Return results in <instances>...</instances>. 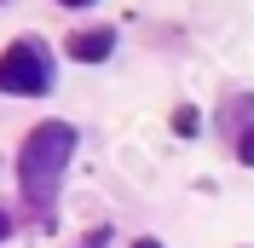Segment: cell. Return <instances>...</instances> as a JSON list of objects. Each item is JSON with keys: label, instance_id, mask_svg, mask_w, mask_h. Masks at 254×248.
I'll return each mask as SVG.
<instances>
[{"label": "cell", "instance_id": "277c9868", "mask_svg": "<svg viewBox=\"0 0 254 248\" xmlns=\"http://www.w3.org/2000/svg\"><path fill=\"white\" fill-rule=\"evenodd\" d=\"M196 127H202V116H196L190 104H179L174 110V133H179V139H196Z\"/></svg>", "mask_w": 254, "mask_h": 248}, {"label": "cell", "instance_id": "7a4b0ae2", "mask_svg": "<svg viewBox=\"0 0 254 248\" xmlns=\"http://www.w3.org/2000/svg\"><path fill=\"white\" fill-rule=\"evenodd\" d=\"M47 87H52V63H47V52L35 47V41H12V47L0 52V93L41 98Z\"/></svg>", "mask_w": 254, "mask_h": 248}, {"label": "cell", "instance_id": "52a82bcc", "mask_svg": "<svg viewBox=\"0 0 254 248\" xmlns=\"http://www.w3.org/2000/svg\"><path fill=\"white\" fill-rule=\"evenodd\" d=\"M6 237H12V219H6V214H0V243H6Z\"/></svg>", "mask_w": 254, "mask_h": 248}, {"label": "cell", "instance_id": "5b68a950", "mask_svg": "<svg viewBox=\"0 0 254 248\" xmlns=\"http://www.w3.org/2000/svg\"><path fill=\"white\" fill-rule=\"evenodd\" d=\"M237 162H249V168H254V127H243V144H237Z\"/></svg>", "mask_w": 254, "mask_h": 248}, {"label": "cell", "instance_id": "3957f363", "mask_svg": "<svg viewBox=\"0 0 254 248\" xmlns=\"http://www.w3.org/2000/svg\"><path fill=\"white\" fill-rule=\"evenodd\" d=\"M64 52L75 63H104L116 52V29H75L69 41H64Z\"/></svg>", "mask_w": 254, "mask_h": 248}, {"label": "cell", "instance_id": "8992f818", "mask_svg": "<svg viewBox=\"0 0 254 248\" xmlns=\"http://www.w3.org/2000/svg\"><path fill=\"white\" fill-rule=\"evenodd\" d=\"M104 243H110V231H104V225H98V231L87 237V243H81V248H104Z\"/></svg>", "mask_w": 254, "mask_h": 248}, {"label": "cell", "instance_id": "ba28073f", "mask_svg": "<svg viewBox=\"0 0 254 248\" xmlns=\"http://www.w3.org/2000/svg\"><path fill=\"white\" fill-rule=\"evenodd\" d=\"M133 248H162V243H156V237H139V243H133Z\"/></svg>", "mask_w": 254, "mask_h": 248}, {"label": "cell", "instance_id": "9c48e42d", "mask_svg": "<svg viewBox=\"0 0 254 248\" xmlns=\"http://www.w3.org/2000/svg\"><path fill=\"white\" fill-rule=\"evenodd\" d=\"M64 6H93V0H64Z\"/></svg>", "mask_w": 254, "mask_h": 248}, {"label": "cell", "instance_id": "6da1fadb", "mask_svg": "<svg viewBox=\"0 0 254 248\" xmlns=\"http://www.w3.org/2000/svg\"><path fill=\"white\" fill-rule=\"evenodd\" d=\"M69 156H75V127L69 122L29 127V139H23V150H17V185H23V202H29L35 214H52Z\"/></svg>", "mask_w": 254, "mask_h": 248}]
</instances>
